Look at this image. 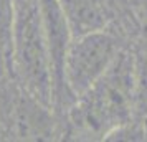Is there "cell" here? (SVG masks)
<instances>
[{"mask_svg":"<svg viewBox=\"0 0 147 142\" xmlns=\"http://www.w3.org/2000/svg\"><path fill=\"white\" fill-rule=\"evenodd\" d=\"M137 91V58L131 43L106 73L71 102L63 117V139L109 141L113 134L132 122Z\"/></svg>","mask_w":147,"mask_h":142,"instance_id":"6da1fadb","label":"cell"},{"mask_svg":"<svg viewBox=\"0 0 147 142\" xmlns=\"http://www.w3.org/2000/svg\"><path fill=\"white\" fill-rule=\"evenodd\" d=\"M12 66L22 86L53 108V69L40 0H15Z\"/></svg>","mask_w":147,"mask_h":142,"instance_id":"7a4b0ae2","label":"cell"},{"mask_svg":"<svg viewBox=\"0 0 147 142\" xmlns=\"http://www.w3.org/2000/svg\"><path fill=\"white\" fill-rule=\"evenodd\" d=\"M132 40L114 28L73 36L65 58V86L73 99L93 86Z\"/></svg>","mask_w":147,"mask_h":142,"instance_id":"3957f363","label":"cell"},{"mask_svg":"<svg viewBox=\"0 0 147 142\" xmlns=\"http://www.w3.org/2000/svg\"><path fill=\"white\" fill-rule=\"evenodd\" d=\"M13 18L15 0H0V56L7 68L12 66V45H13Z\"/></svg>","mask_w":147,"mask_h":142,"instance_id":"277c9868","label":"cell"},{"mask_svg":"<svg viewBox=\"0 0 147 142\" xmlns=\"http://www.w3.org/2000/svg\"><path fill=\"white\" fill-rule=\"evenodd\" d=\"M127 8L140 28V35L147 33V0H126Z\"/></svg>","mask_w":147,"mask_h":142,"instance_id":"5b68a950","label":"cell"},{"mask_svg":"<svg viewBox=\"0 0 147 142\" xmlns=\"http://www.w3.org/2000/svg\"><path fill=\"white\" fill-rule=\"evenodd\" d=\"M0 60H2V56H0ZM2 61H3V60H2ZM3 65H5V61H3ZM5 66H7V65H5ZM7 69H8V68H7Z\"/></svg>","mask_w":147,"mask_h":142,"instance_id":"8992f818","label":"cell"}]
</instances>
